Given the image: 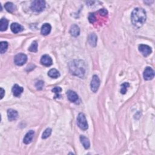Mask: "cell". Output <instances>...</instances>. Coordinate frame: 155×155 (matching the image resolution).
I'll list each match as a JSON object with an SVG mask.
<instances>
[{"label": "cell", "instance_id": "6da1fadb", "mask_svg": "<svg viewBox=\"0 0 155 155\" xmlns=\"http://www.w3.org/2000/svg\"><path fill=\"white\" fill-rule=\"evenodd\" d=\"M146 12L142 8L138 7L134 9L131 15V20L133 25L137 28L143 26L146 21Z\"/></svg>", "mask_w": 155, "mask_h": 155}, {"label": "cell", "instance_id": "7a4b0ae2", "mask_svg": "<svg viewBox=\"0 0 155 155\" xmlns=\"http://www.w3.org/2000/svg\"><path fill=\"white\" fill-rule=\"evenodd\" d=\"M69 66L72 74L78 76L81 78L84 76L85 74V65L83 61L74 60L69 63Z\"/></svg>", "mask_w": 155, "mask_h": 155}, {"label": "cell", "instance_id": "3957f363", "mask_svg": "<svg viewBox=\"0 0 155 155\" xmlns=\"http://www.w3.org/2000/svg\"><path fill=\"white\" fill-rule=\"evenodd\" d=\"M46 7V2L42 0H36L32 3L31 9L33 11L40 12L44 11Z\"/></svg>", "mask_w": 155, "mask_h": 155}, {"label": "cell", "instance_id": "277c9868", "mask_svg": "<svg viewBox=\"0 0 155 155\" xmlns=\"http://www.w3.org/2000/svg\"><path fill=\"white\" fill-rule=\"evenodd\" d=\"M77 124L78 127L83 130H86L89 128V125L84 114L80 113L77 118Z\"/></svg>", "mask_w": 155, "mask_h": 155}, {"label": "cell", "instance_id": "5b68a950", "mask_svg": "<svg viewBox=\"0 0 155 155\" xmlns=\"http://www.w3.org/2000/svg\"><path fill=\"white\" fill-rule=\"evenodd\" d=\"M27 61V56L24 53H19L15 56L14 62L18 66H21L24 65Z\"/></svg>", "mask_w": 155, "mask_h": 155}, {"label": "cell", "instance_id": "8992f818", "mask_svg": "<svg viewBox=\"0 0 155 155\" xmlns=\"http://www.w3.org/2000/svg\"><path fill=\"white\" fill-rule=\"evenodd\" d=\"M99 85H100V79L99 78V77L97 75H93V78H92V79L91 81V83H90L91 91L94 92V93H96V92L98 91Z\"/></svg>", "mask_w": 155, "mask_h": 155}, {"label": "cell", "instance_id": "52a82bcc", "mask_svg": "<svg viewBox=\"0 0 155 155\" xmlns=\"http://www.w3.org/2000/svg\"><path fill=\"white\" fill-rule=\"evenodd\" d=\"M144 79L149 81L152 79L154 76V70L152 69L151 67H147L145 68V69L144 70Z\"/></svg>", "mask_w": 155, "mask_h": 155}, {"label": "cell", "instance_id": "ba28073f", "mask_svg": "<svg viewBox=\"0 0 155 155\" xmlns=\"http://www.w3.org/2000/svg\"><path fill=\"white\" fill-rule=\"evenodd\" d=\"M139 50L144 56H147L151 54L152 52V48L147 45L140 44L139 46Z\"/></svg>", "mask_w": 155, "mask_h": 155}, {"label": "cell", "instance_id": "9c48e42d", "mask_svg": "<svg viewBox=\"0 0 155 155\" xmlns=\"http://www.w3.org/2000/svg\"><path fill=\"white\" fill-rule=\"evenodd\" d=\"M41 63L43 66H45L46 67H49L53 63L52 58L48 55H43L41 57Z\"/></svg>", "mask_w": 155, "mask_h": 155}, {"label": "cell", "instance_id": "30bf717a", "mask_svg": "<svg viewBox=\"0 0 155 155\" xmlns=\"http://www.w3.org/2000/svg\"><path fill=\"white\" fill-rule=\"evenodd\" d=\"M67 96L69 100L72 103H75L78 100V95L76 93L75 91L73 90H68L67 91Z\"/></svg>", "mask_w": 155, "mask_h": 155}, {"label": "cell", "instance_id": "8fae6325", "mask_svg": "<svg viewBox=\"0 0 155 155\" xmlns=\"http://www.w3.org/2000/svg\"><path fill=\"white\" fill-rule=\"evenodd\" d=\"M12 93L13 95L15 97H19L20 96L22 93L23 92L24 89L22 87L18 85V84L14 85L12 88Z\"/></svg>", "mask_w": 155, "mask_h": 155}, {"label": "cell", "instance_id": "7c38bea8", "mask_svg": "<svg viewBox=\"0 0 155 155\" xmlns=\"http://www.w3.org/2000/svg\"><path fill=\"white\" fill-rule=\"evenodd\" d=\"M18 113L16 110L13 109H9L7 110V117L10 121H13L16 120L18 118Z\"/></svg>", "mask_w": 155, "mask_h": 155}, {"label": "cell", "instance_id": "4fadbf2b", "mask_svg": "<svg viewBox=\"0 0 155 155\" xmlns=\"http://www.w3.org/2000/svg\"><path fill=\"white\" fill-rule=\"evenodd\" d=\"M34 135H35V132H34V131L33 130L29 131L24 138V143L26 144H30L32 142Z\"/></svg>", "mask_w": 155, "mask_h": 155}, {"label": "cell", "instance_id": "5bb4252c", "mask_svg": "<svg viewBox=\"0 0 155 155\" xmlns=\"http://www.w3.org/2000/svg\"><path fill=\"white\" fill-rule=\"evenodd\" d=\"M51 29H52V27L50 24L48 23H46L42 25L41 29V33L42 35L46 36L50 33Z\"/></svg>", "mask_w": 155, "mask_h": 155}, {"label": "cell", "instance_id": "9a60e30c", "mask_svg": "<svg viewBox=\"0 0 155 155\" xmlns=\"http://www.w3.org/2000/svg\"><path fill=\"white\" fill-rule=\"evenodd\" d=\"M70 33L71 34V35L74 37H77L78 36H79L80 33V28L79 26H77L76 24L72 25L70 28Z\"/></svg>", "mask_w": 155, "mask_h": 155}, {"label": "cell", "instance_id": "2e32d148", "mask_svg": "<svg viewBox=\"0 0 155 155\" xmlns=\"http://www.w3.org/2000/svg\"><path fill=\"white\" fill-rule=\"evenodd\" d=\"M11 28L14 33H18L19 32H22L24 30V28L21 25L16 23H12L11 24Z\"/></svg>", "mask_w": 155, "mask_h": 155}, {"label": "cell", "instance_id": "e0dca14e", "mask_svg": "<svg viewBox=\"0 0 155 155\" xmlns=\"http://www.w3.org/2000/svg\"><path fill=\"white\" fill-rule=\"evenodd\" d=\"M80 140H81V142L82 143V145H83L85 149L89 148L90 144V141H89V140L88 138H86L85 136H80Z\"/></svg>", "mask_w": 155, "mask_h": 155}, {"label": "cell", "instance_id": "ac0fdd59", "mask_svg": "<svg viewBox=\"0 0 155 155\" xmlns=\"http://www.w3.org/2000/svg\"><path fill=\"white\" fill-rule=\"evenodd\" d=\"M97 40H98V38L95 33H91L89 36V42L90 45L92 47H95L96 46Z\"/></svg>", "mask_w": 155, "mask_h": 155}, {"label": "cell", "instance_id": "d6986e66", "mask_svg": "<svg viewBox=\"0 0 155 155\" xmlns=\"http://www.w3.org/2000/svg\"><path fill=\"white\" fill-rule=\"evenodd\" d=\"M8 24L9 21L6 18H2L1 19V22H0V29H1V31L3 32L6 30L8 27Z\"/></svg>", "mask_w": 155, "mask_h": 155}, {"label": "cell", "instance_id": "ffe728a7", "mask_svg": "<svg viewBox=\"0 0 155 155\" xmlns=\"http://www.w3.org/2000/svg\"><path fill=\"white\" fill-rule=\"evenodd\" d=\"M48 75L52 78H58V77H60V74L56 69H52L48 71Z\"/></svg>", "mask_w": 155, "mask_h": 155}, {"label": "cell", "instance_id": "44dd1931", "mask_svg": "<svg viewBox=\"0 0 155 155\" xmlns=\"http://www.w3.org/2000/svg\"><path fill=\"white\" fill-rule=\"evenodd\" d=\"M4 7L6 9V11L10 13L13 12L16 9L15 6L12 3H10V2H8L5 4Z\"/></svg>", "mask_w": 155, "mask_h": 155}, {"label": "cell", "instance_id": "7402d4cb", "mask_svg": "<svg viewBox=\"0 0 155 155\" xmlns=\"http://www.w3.org/2000/svg\"><path fill=\"white\" fill-rule=\"evenodd\" d=\"M8 43L6 41H2L0 44V52L1 53H4L7 50Z\"/></svg>", "mask_w": 155, "mask_h": 155}, {"label": "cell", "instance_id": "603a6c76", "mask_svg": "<svg viewBox=\"0 0 155 155\" xmlns=\"http://www.w3.org/2000/svg\"><path fill=\"white\" fill-rule=\"evenodd\" d=\"M52 91L53 92V93H55V98H58L60 96V93L62 91V89L60 87H55L52 90Z\"/></svg>", "mask_w": 155, "mask_h": 155}, {"label": "cell", "instance_id": "cb8c5ba5", "mask_svg": "<svg viewBox=\"0 0 155 155\" xmlns=\"http://www.w3.org/2000/svg\"><path fill=\"white\" fill-rule=\"evenodd\" d=\"M130 87V84L128 82H124L122 85H121V93L124 95L126 93V92L127 91V89Z\"/></svg>", "mask_w": 155, "mask_h": 155}, {"label": "cell", "instance_id": "d4e9b609", "mask_svg": "<svg viewBox=\"0 0 155 155\" xmlns=\"http://www.w3.org/2000/svg\"><path fill=\"white\" fill-rule=\"evenodd\" d=\"M52 133V129L50 128H47L45 130L44 132H43L42 135V139H47L50 136Z\"/></svg>", "mask_w": 155, "mask_h": 155}, {"label": "cell", "instance_id": "484cf974", "mask_svg": "<svg viewBox=\"0 0 155 155\" xmlns=\"http://www.w3.org/2000/svg\"><path fill=\"white\" fill-rule=\"evenodd\" d=\"M28 50L32 52H36L38 51V43L36 41H33L30 47H29Z\"/></svg>", "mask_w": 155, "mask_h": 155}, {"label": "cell", "instance_id": "4316f807", "mask_svg": "<svg viewBox=\"0 0 155 155\" xmlns=\"http://www.w3.org/2000/svg\"><path fill=\"white\" fill-rule=\"evenodd\" d=\"M44 83L42 81H39L36 83L35 86L38 90H41L44 86Z\"/></svg>", "mask_w": 155, "mask_h": 155}, {"label": "cell", "instance_id": "83f0119b", "mask_svg": "<svg viewBox=\"0 0 155 155\" xmlns=\"http://www.w3.org/2000/svg\"><path fill=\"white\" fill-rule=\"evenodd\" d=\"M89 20L90 23H93L96 20V17L94 13H90L89 17Z\"/></svg>", "mask_w": 155, "mask_h": 155}, {"label": "cell", "instance_id": "f1b7e54d", "mask_svg": "<svg viewBox=\"0 0 155 155\" xmlns=\"http://www.w3.org/2000/svg\"><path fill=\"white\" fill-rule=\"evenodd\" d=\"M99 12L100 13V14L101 15H103V16H105L108 13L107 11V10H105V9H104L99 10Z\"/></svg>", "mask_w": 155, "mask_h": 155}, {"label": "cell", "instance_id": "f546056e", "mask_svg": "<svg viewBox=\"0 0 155 155\" xmlns=\"http://www.w3.org/2000/svg\"><path fill=\"white\" fill-rule=\"evenodd\" d=\"M4 94H5V90L3 88H1V99L3 98Z\"/></svg>", "mask_w": 155, "mask_h": 155}]
</instances>
